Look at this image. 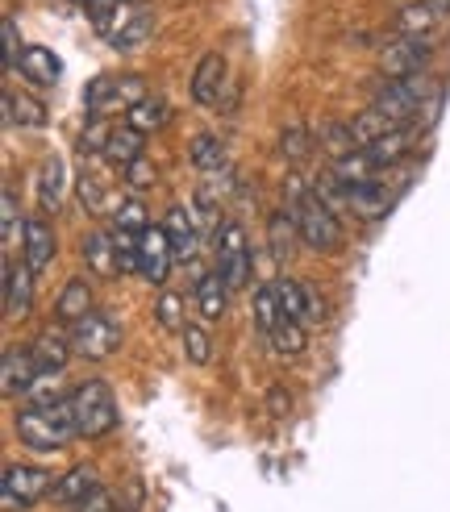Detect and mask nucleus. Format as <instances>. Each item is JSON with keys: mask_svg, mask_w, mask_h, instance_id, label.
I'll return each mask as SVG.
<instances>
[{"mask_svg": "<svg viewBox=\"0 0 450 512\" xmlns=\"http://www.w3.org/2000/svg\"><path fill=\"white\" fill-rule=\"evenodd\" d=\"M163 229H167V242H171L175 263H192L196 259V246H200V225H196L192 209H184V204H171L167 217H163Z\"/></svg>", "mask_w": 450, "mask_h": 512, "instance_id": "14", "label": "nucleus"}, {"mask_svg": "<svg viewBox=\"0 0 450 512\" xmlns=\"http://www.w3.org/2000/svg\"><path fill=\"white\" fill-rule=\"evenodd\" d=\"M121 175H125V184H130L134 192L150 188V184H155V179H159V171H155V163H150V159H138V163H130V167L121 171Z\"/></svg>", "mask_w": 450, "mask_h": 512, "instance_id": "44", "label": "nucleus"}, {"mask_svg": "<svg viewBox=\"0 0 450 512\" xmlns=\"http://www.w3.org/2000/svg\"><path fill=\"white\" fill-rule=\"evenodd\" d=\"M342 209L355 213L359 221H380L392 209V192L371 179V184H342Z\"/></svg>", "mask_w": 450, "mask_h": 512, "instance_id": "13", "label": "nucleus"}, {"mask_svg": "<svg viewBox=\"0 0 450 512\" xmlns=\"http://www.w3.org/2000/svg\"><path fill=\"white\" fill-rule=\"evenodd\" d=\"M146 96L150 92L142 75H96L84 88V109L88 117H113V113H130Z\"/></svg>", "mask_w": 450, "mask_h": 512, "instance_id": "4", "label": "nucleus"}, {"mask_svg": "<svg viewBox=\"0 0 450 512\" xmlns=\"http://www.w3.org/2000/svg\"><path fill=\"white\" fill-rule=\"evenodd\" d=\"M34 309V271L30 267H17L13 259H5V317L17 321V317H30Z\"/></svg>", "mask_w": 450, "mask_h": 512, "instance_id": "19", "label": "nucleus"}, {"mask_svg": "<svg viewBox=\"0 0 450 512\" xmlns=\"http://www.w3.org/2000/svg\"><path fill=\"white\" fill-rule=\"evenodd\" d=\"M188 155H192L196 171H221L225 167V146H221L217 134H196L192 146H188Z\"/></svg>", "mask_w": 450, "mask_h": 512, "instance_id": "35", "label": "nucleus"}, {"mask_svg": "<svg viewBox=\"0 0 450 512\" xmlns=\"http://www.w3.org/2000/svg\"><path fill=\"white\" fill-rule=\"evenodd\" d=\"M71 512H117V496L109 488H100L96 496H88L80 508H71Z\"/></svg>", "mask_w": 450, "mask_h": 512, "instance_id": "47", "label": "nucleus"}, {"mask_svg": "<svg viewBox=\"0 0 450 512\" xmlns=\"http://www.w3.org/2000/svg\"><path fill=\"white\" fill-rule=\"evenodd\" d=\"M305 325H300V321H280V325H275V334L267 338V346L275 350V354H280V358H296V354H305Z\"/></svg>", "mask_w": 450, "mask_h": 512, "instance_id": "36", "label": "nucleus"}, {"mask_svg": "<svg viewBox=\"0 0 450 512\" xmlns=\"http://www.w3.org/2000/svg\"><path fill=\"white\" fill-rule=\"evenodd\" d=\"M134 5H142V0H134Z\"/></svg>", "mask_w": 450, "mask_h": 512, "instance_id": "51", "label": "nucleus"}, {"mask_svg": "<svg viewBox=\"0 0 450 512\" xmlns=\"http://www.w3.org/2000/svg\"><path fill=\"white\" fill-rule=\"evenodd\" d=\"M0 379H5V383H0L5 396H30L34 379H38L30 346H5V358H0Z\"/></svg>", "mask_w": 450, "mask_h": 512, "instance_id": "16", "label": "nucleus"}, {"mask_svg": "<svg viewBox=\"0 0 450 512\" xmlns=\"http://www.w3.org/2000/svg\"><path fill=\"white\" fill-rule=\"evenodd\" d=\"M109 229H121V234H138V238H142L146 229H150V221H146V204H142L138 196H134V200H121Z\"/></svg>", "mask_w": 450, "mask_h": 512, "instance_id": "40", "label": "nucleus"}, {"mask_svg": "<svg viewBox=\"0 0 450 512\" xmlns=\"http://www.w3.org/2000/svg\"><path fill=\"white\" fill-rule=\"evenodd\" d=\"M17 71H21L34 88H55V84L63 80V63H59L55 50H46V46H25L21 59H17Z\"/></svg>", "mask_w": 450, "mask_h": 512, "instance_id": "21", "label": "nucleus"}, {"mask_svg": "<svg viewBox=\"0 0 450 512\" xmlns=\"http://www.w3.org/2000/svg\"><path fill=\"white\" fill-rule=\"evenodd\" d=\"M442 80H430V75H409V80H384V88L375 92L371 105L388 113L396 125H413L417 130V113L425 109V100L438 92Z\"/></svg>", "mask_w": 450, "mask_h": 512, "instance_id": "5", "label": "nucleus"}, {"mask_svg": "<svg viewBox=\"0 0 450 512\" xmlns=\"http://www.w3.org/2000/svg\"><path fill=\"white\" fill-rule=\"evenodd\" d=\"M434 5H438L442 13H450V0H434Z\"/></svg>", "mask_w": 450, "mask_h": 512, "instance_id": "49", "label": "nucleus"}, {"mask_svg": "<svg viewBox=\"0 0 450 512\" xmlns=\"http://www.w3.org/2000/svg\"><path fill=\"white\" fill-rule=\"evenodd\" d=\"M30 354H34V367H38V375H63V367L71 363V354H75V346H71V329L67 325H50V329H42V334L30 342Z\"/></svg>", "mask_w": 450, "mask_h": 512, "instance_id": "12", "label": "nucleus"}, {"mask_svg": "<svg viewBox=\"0 0 450 512\" xmlns=\"http://www.w3.org/2000/svg\"><path fill=\"white\" fill-rule=\"evenodd\" d=\"M17 438H21V446H30L38 454L63 450L71 438H80V429H75V413H71V400H59V404H25L21 413H17Z\"/></svg>", "mask_w": 450, "mask_h": 512, "instance_id": "2", "label": "nucleus"}, {"mask_svg": "<svg viewBox=\"0 0 450 512\" xmlns=\"http://www.w3.org/2000/svg\"><path fill=\"white\" fill-rule=\"evenodd\" d=\"M225 75H230V67H225V59L217 55V50H209V55L200 59V63H196V71H192V100H196V105H205V109L221 105Z\"/></svg>", "mask_w": 450, "mask_h": 512, "instance_id": "17", "label": "nucleus"}, {"mask_svg": "<svg viewBox=\"0 0 450 512\" xmlns=\"http://www.w3.org/2000/svg\"><path fill=\"white\" fill-rule=\"evenodd\" d=\"M442 17H446V13L434 5V0H417V5H405V9L396 13L392 30H396L400 38H425Z\"/></svg>", "mask_w": 450, "mask_h": 512, "instance_id": "25", "label": "nucleus"}, {"mask_svg": "<svg viewBox=\"0 0 450 512\" xmlns=\"http://www.w3.org/2000/svg\"><path fill=\"white\" fill-rule=\"evenodd\" d=\"M417 134H421V130H413V125H400V130H392L388 138L371 142V146H363V150H367V159L375 163V171H388V167H396L400 159H409V155H413Z\"/></svg>", "mask_w": 450, "mask_h": 512, "instance_id": "22", "label": "nucleus"}, {"mask_svg": "<svg viewBox=\"0 0 450 512\" xmlns=\"http://www.w3.org/2000/svg\"><path fill=\"white\" fill-rule=\"evenodd\" d=\"M0 225H5V259H13L17 250H25V225H30V217H21L13 188H5V196H0Z\"/></svg>", "mask_w": 450, "mask_h": 512, "instance_id": "29", "label": "nucleus"}, {"mask_svg": "<svg viewBox=\"0 0 450 512\" xmlns=\"http://www.w3.org/2000/svg\"><path fill=\"white\" fill-rule=\"evenodd\" d=\"M5 113H9L13 125H25V130H42V125L50 121L42 100L25 96V92H21V96H17V92H5Z\"/></svg>", "mask_w": 450, "mask_h": 512, "instance_id": "32", "label": "nucleus"}, {"mask_svg": "<svg viewBox=\"0 0 450 512\" xmlns=\"http://www.w3.org/2000/svg\"><path fill=\"white\" fill-rule=\"evenodd\" d=\"M350 130H355V138H359V146H371V142H380V138H388L392 130H400V125L388 117V113H380V109H363V113H355V121H350Z\"/></svg>", "mask_w": 450, "mask_h": 512, "instance_id": "33", "label": "nucleus"}, {"mask_svg": "<svg viewBox=\"0 0 450 512\" xmlns=\"http://www.w3.org/2000/svg\"><path fill=\"white\" fill-rule=\"evenodd\" d=\"M0 38H5V67L13 71L21 59V38H17V21L13 17H0Z\"/></svg>", "mask_w": 450, "mask_h": 512, "instance_id": "45", "label": "nucleus"}, {"mask_svg": "<svg viewBox=\"0 0 450 512\" xmlns=\"http://www.w3.org/2000/svg\"><path fill=\"white\" fill-rule=\"evenodd\" d=\"M117 512H134V508H117Z\"/></svg>", "mask_w": 450, "mask_h": 512, "instance_id": "50", "label": "nucleus"}, {"mask_svg": "<svg viewBox=\"0 0 450 512\" xmlns=\"http://www.w3.org/2000/svg\"><path fill=\"white\" fill-rule=\"evenodd\" d=\"M105 159L113 163V167H130V163H138V159H146V134H138L134 125H113V138H109V146H105Z\"/></svg>", "mask_w": 450, "mask_h": 512, "instance_id": "27", "label": "nucleus"}, {"mask_svg": "<svg viewBox=\"0 0 450 512\" xmlns=\"http://www.w3.org/2000/svg\"><path fill=\"white\" fill-rule=\"evenodd\" d=\"M217 267L213 271H221V279L230 284V292H238V288H246L250 284V246H246V229L238 225V221H225L221 229H217Z\"/></svg>", "mask_w": 450, "mask_h": 512, "instance_id": "8", "label": "nucleus"}, {"mask_svg": "<svg viewBox=\"0 0 450 512\" xmlns=\"http://www.w3.org/2000/svg\"><path fill=\"white\" fill-rule=\"evenodd\" d=\"M196 309L209 325L225 317V309H230V284L221 279V271H205L196 279Z\"/></svg>", "mask_w": 450, "mask_h": 512, "instance_id": "24", "label": "nucleus"}, {"mask_svg": "<svg viewBox=\"0 0 450 512\" xmlns=\"http://www.w3.org/2000/svg\"><path fill=\"white\" fill-rule=\"evenodd\" d=\"M317 142H321L325 155H330V163H338L346 155H355V150H363L359 138H355V130H350V121H321Z\"/></svg>", "mask_w": 450, "mask_h": 512, "instance_id": "30", "label": "nucleus"}, {"mask_svg": "<svg viewBox=\"0 0 450 512\" xmlns=\"http://www.w3.org/2000/svg\"><path fill=\"white\" fill-rule=\"evenodd\" d=\"M50 492H55V479H50V471H42L34 463H9L5 479H0V504H5V512L34 508Z\"/></svg>", "mask_w": 450, "mask_h": 512, "instance_id": "6", "label": "nucleus"}, {"mask_svg": "<svg viewBox=\"0 0 450 512\" xmlns=\"http://www.w3.org/2000/svg\"><path fill=\"white\" fill-rule=\"evenodd\" d=\"M288 213H292V221L300 229V242H305L309 250L334 254L342 246V221H338V213L300 175L288 179Z\"/></svg>", "mask_w": 450, "mask_h": 512, "instance_id": "1", "label": "nucleus"}, {"mask_svg": "<svg viewBox=\"0 0 450 512\" xmlns=\"http://www.w3.org/2000/svg\"><path fill=\"white\" fill-rule=\"evenodd\" d=\"M80 200H84V209L88 213H100L105 209V192H100V184L92 175H80Z\"/></svg>", "mask_w": 450, "mask_h": 512, "instance_id": "46", "label": "nucleus"}, {"mask_svg": "<svg viewBox=\"0 0 450 512\" xmlns=\"http://www.w3.org/2000/svg\"><path fill=\"white\" fill-rule=\"evenodd\" d=\"M180 309H184V300L175 296V292H163L159 304H155L159 325H163V329H175V334H184V317H180Z\"/></svg>", "mask_w": 450, "mask_h": 512, "instance_id": "42", "label": "nucleus"}, {"mask_svg": "<svg viewBox=\"0 0 450 512\" xmlns=\"http://www.w3.org/2000/svg\"><path fill=\"white\" fill-rule=\"evenodd\" d=\"M184 358L192 367H205V363H213V334L205 325H184Z\"/></svg>", "mask_w": 450, "mask_h": 512, "instance_id": "38", "label": "nucleus"}, {"mask_svg": "<svg viewBox=\"0 0 450 512\" xmlns=\"http://www.w3.org/2000/svg\"><path fill=\"white\" fill-rule=\"evenodd\" d=\"M117 5H121V0H84V17L92 21V30L96 34H105V25H109V17L117 13Z\"/></svg>", "mask_w": 450, "mask_h": 512, "instance_id": "43", "label": "nucleus"}, {"mask_svg": "<svg viewBox=\"0 0 450 512\" xmlns=\"http://www.w3.org/2000/svg\"><path fill=\"white\" fill-rule=\"evenodd\" d=\"M71 413H75V429H80V438H105V433H113L117 421H121L113 388L105 379L80 383V388L71 392Z\"/></svg>", "mask_w": 450, "mask_h": 512, "instance_id": "3", "label": "nucleus"}, {"mask_svg": "<svg viewBox=\"0 0 450 512\" xmlns=\"http://www.w3.org/2000/svg\"><path fill=\"white\" fill-rule=\"evenodd\" d=\"M288 408H292V396H284V388H275V392H271V413H275V417H284Z\"/></svg>", "mask_w": 450, "mask_h": 512, "instance_id": "48", "label": "nucleus"}, {"mask_svg": "<svg viewBox=\"0 0 450 512\" xmlns=\"http://www.w3.org/2000/svg\"><path fill=\"white\" fill-rule=\"evenodd\" d=\"M271 288H275V300H280L284 317L305 325V279H288V275H280Z\"/></svg>", "mask_w": 450, "mask_h": 512, "instance_id": "34", "label": "nucleus"}, {"mask_svg": "<svg viewBox=\"0 0 450 512\" xmlns=\"http://www.w3.org/2000/svg\"><path fill=\"white\" fill-rule=\"evenodd\" d=\"M280 150H284V159L288 163H305L309 155H313V138H309V130L300 121H288L284 130H280Z\"/></svg>", "mask_w": 450, "mask_h": 512, "instance_id": "39", "label": "nucleus"}, {"mask_svg": "<svg viewBox=\"0 0 450 512\" xmlns=\"http://www.w3.org/2000/svg\"><path fill=\"white\" fill-rule=\"evenodd\" d=\"M171 263H175V254H171V242H167V229L150 225L142 234V246H138V275L146 279V284L163 288L167 275H171Z\"/></svg>", "mask_w": 450, "mask_h": 512, "instance_id": "11", "label": "nucleus"}, {"mask_svg": "<svg viewBox=\"0 0 450 512\" xmlns=\"http://www.w3.org/2000/svg\"><path fill=\"white\" fill-rule=\"evenodd\" d=\"M80 254H84V263L96 279H117L121 275V259H117V242L109 229H92V234H84L80 242Z\"/></svg>", "mask_w": 450, "mask_h": 512, "instance_id": "18", "label": "nucleus"}, {"mask_svg": "<svg viewBox=\"0 0 450 512\" xmlns=\"http://www.w3.org/2000/svg\"><path fill=\"white\" fill-rule=\"evenodd\" d=\"M280 321H284V309H280V300H275V288L271 284L255 288V325H259V334L271 338Z\"/></svg>", "mask_w": 450, "mask_h": 512, "instance_id": "37", "label": "nucleus"}, {"mask_svg": "<svg viewBox=\"0 0 450 512\" xmlns=\"http://www.w3.org/2000/svg\"><path fill=\"white\" fill-rule=\"evenodd\" d=\"M63 188H67V163L59 155H46L42 167H38V204H42V213H59Z\"/></svg>", "mask_w": 450, "mask_h": 512, "instance_id": "26", "label": "nucleus"}, {"mask_svg": "<svg viewBox=\"0 0 450 512\" xmlns=\"http://www.w3.org/2000/svg\"><path fill=\"white\" fill-rule=\"evenodd\" d=\"M100 492V479H96V467H88V463H80V467H71L63 479H55V492H50V500H55L59 508H80L88 496H96Z\"/></svg>", "mask_w": 450, "mask_h": 512, "instance_id": "20", "label": "nucleus"}, {"mask_svg": "<svg viewBox=\"0 0 450 512\" xmlns=\"http://www.w3.org/2000/svg\"><path fill=\"white\" fill-rule=\"evenodd\" d=\"M71 346L80 358H92V363H100V358H113L121 350V325L113 313L105 309H92L84 321L71 325Z\"/></svg>", "mask_w": 450, "mask_h": 512, "instance_id": "7", "label": "nucleus"}, {"mask_svg": "<svg viewBox=\"0 0 450 512\" xmlns=\"http://www.w3.org/2000/svg\"><path fill=\"white\" fill-rule=\"evenodd\" d=\"M150 34H155V13H150L146 5H134V0H121L117 5V13L109 17V25H105V38L113 50H134V46H142Z\"/></svg>", "mask_w": 450, "mask_h": 512, "instance_id": "9", "label": "nucleus"}, {"mask_svg": "<svg viewBox=\"0 0 450 512\" xmlns=\"http://www.w3.org/2000/svg\"><path fill=\"white\" fill-rule=\"evenodd\" d=\"M96 309L92 304V284L84 275H75V279H67V288L59 292V300H55V317H59V325H75V321H84L88 313Z\"/></svg>", "mask_w": 450, "mask_h": 512, "instance_id": "23", "label": "nucleus"}, {"mask_svg": "<svg viewBox=\"0 0 450 512\" xmlns=\"http://www.w3.org/2000/svg\"><path fill=\"white\" fill-rule=\"evenodd\" d=\"M109 138H113L109 117H92V121L84 125V134H80V155H84V159H88V155H105Z\"/></svg>", "mask_w": 450, "mask_h": 512, "instance_id": "41", "label": "nucleus"}, {"mask_svg": "<svg viewBox=\"0 0 450 512\" xmlns=\"http://www.w3.org/2000/svg\"><path fill=\"white\" fill-rule=\"evenodd\" d=\"M55 225H50L46 217H30V225H25V250H21V263L30 267L34 275H42L50 263H55Z\"/></svg>", "mask_w": 450, "mask_h": 512, "instance_id": "15", "label": "nucleus"}, {"mask_svg": "<svg viewBox=\"0 0 450 512\" xmlns=\"http://www.w3.org/2000/svg\"><path fill=\"white\" fill-rule=\"evenodd\" d=\"M267 242H271V259L275 263H288L292 259V250L300 242V229H296V221H292L288 209H275L267 217Z\"/></svg>", "mask_w": 450, "mask_h": 512, "instance_id": "28", "label": "nucleus"}, {"mask_svg": "<svg viewBox=\"0 0 450 512\" xmlns=\"http://www.w3.org/2000/svg\"><path fill=\"white\" fill-rule=\"evenodd\" d=\"M430 42L425 38H396L380 50V71L388 80H409V75H421V67L430 63Z\"/></svg>", "mask_w": 450, "mask_h": 512, "instance_id": "10", "label": "nucleus"}, {"mask_svg": "<svg viewBox=\"0 0 450 512\" xmlns=\"http://www.w3.org/2000/svg\"><path fill=\"white\" fill-rule=\"evenodd\" d=\"M167 121H171V105L163 96H146L142 105H134L130 113H125V125H134L138 134H155V130H163Z\"/></svg>", "mask_w": 450, "mask_h": 512, "instance_id": "31", "label": "nucleus"}]
</instances>
